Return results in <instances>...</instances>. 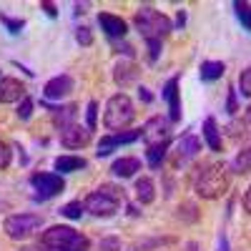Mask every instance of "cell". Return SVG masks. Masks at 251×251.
I'll list each match as a JSON object with an SVG mask.
<instances>
[{"label":"cell","instance_id":"1","mask_svg":"<svg viewBox=\"0 0 251 251\" xmlns=\"http://www.w3.org/2000/svg\"><path fill=\"white\" fill-rule=\"evenodd\" d=\"M194 191L199 199H208V201L221 199L228 191V166L221 161L199 166L194 176Z\"/></svg>","mask_w":251,"mask_h":251},{"label":"cell","instance_id":"2","mask_svg":"<svg viewBox=\"0 0 251 251\" xmlns=\"http://www.w3.org/2000/svg\"><path fill=\"white\" fill-rule=\"evenodd\" d=\"M123 199H126V194H123L121 186L103 183L98 191L86 196V201H83V211L96 216V219H111V216L118 214Z\"/></svg>","mask_w":251,"mask_h":251},{"label":"cell","instance_id":"3","mask_svg":"<svg viewBox=\"0 0 251 251\" xmlns=\"http://www.w3.org/2000/svg\"><path fill=\"white\" fill-rule=\"evenodd\" d=\"M133 25L146 40H163L174 30V23L153 5H141L133 15Z\"/></svg>","mask_w":251,"mask_h":251},{"label":"cell","instance_id":"4","mask_svg":"<svg viewBox=\"0 0 251 251\" xmlns=\"http://www.w3.org/2000/svg\"><path fill=\"white\" fill-rule=\"evenodd\" d=\"M133 118H136V106L126 93H116V96L108 98L106 108H103V126H106L111 133L126 131L133 123Z\"/></svg>","mask_w":251,"mask_h":251},{"label":"cell","instance_id":"5","mask_svg":"<svg viewBox=\"0 0 251 251\" xmlns=\"http://www.w3.org/2000/svg\"><path fill=\"white\" fill-rule=\"evenodd\" d=\"M40 246H46L50 251H73V249L88 251V239L71 226L55 224V226H48L46 231L40 234Z\"/></svg>","mask_w":251,"mask_h":251},{"label":"cell","instance_id":"6","mask_svg":"<svg viewBox=\"0 0 251 251\" xmlns=\"http://www.w3.org/2000/svg\"><path fill=\"white\" fill-rule=\"evenodd\" d=\"M43 226V216H38V214H13L3 221V228H5V234L13 239V241H23L28 236H33L38 228Z\"/></svg>","mask_w":251,"mask_h":251},{"label":"cell","instance_id":"7","mask_svg":"<svg viewBox=\"0 0 251 251\" xmlns=\"http://www.w3.org/2000/svg\"><path fill=\"white\" fill-rule=\"evenodd\" d=\"M30 188L35 191V199L43 201V199H53L58 196L63 188H66V178L60 174H48V171H38L30 176Z\"/></svg>","mask_w":251,"mask_h":251},{"label":"cell","instance_id":"8","mask_svg":"<svg viewBox=\"0 0 251 251\" xmlns=\"http://www.w3.org/2000/svg\"><path fill=\"white\" fill-rule=\"evenodd\" d=\"M201 151V141L194 136V133H183L176 146H174V151H171V163H174V169L181 171L186 163H191Z\"/></svg>","mask_w":251,"mask_h":251},{"label":"cell","instance_id":"9","mask_svg":"<svg viewBox=\"0 0 251 251\" xmlns=\"http://www.w3.org/2000/svg\"><path fill=\"white\" fill-rule=\"evenodd\" d=\"M143 141H146V146L171 143V121H166L163 116H153L143 126Z\"/></svg>","mask_w":251,"mask_h":251},{"label":"cell","instance_id":"10","mask_svg":"<svg viewBox=\"0 0 251 251\" xmlns=\"http://www.w3.org/2000/svg\"><path fill=\"white\" fill-rule=\"evenodd\" d=\"M138 138H143V128H131V131L111 133V136H106V138H100V141H98V151H96V156H98V158H106V156H111V153L118 149V146L133 143V141H138Z\"/></svg>","mask_w":251,"mask_h":251},{"label":"cell","instance_id":"11","mask_svg":"<svg viewBox=\"0 0 251 251\" xmlns=\"http://www.w3.org/2000/svg\"><path fill=\"white\" fill-rule=\"evenodd\" d=\"M60 143H63V149H71V151L86 149V146L91 143V131L86 128V126L71 123L60 131Z\"/></svg>","mask_w":251,"mask_h":251},{"label":"cell","instance_id":"12","mask_svg":"<svg viewBox=\"0 0 251 251\" xmlns=\"http://www.w3.org/2000/svg\"><path fill=\"white\" fill-rule=\"evenodd\" d=\"M25 83L13 75H0V103H20L25 100Z\"/></svg>","mask_w":251,"mask_h":251},{"label":"cell","instance_id":"13","mask_svg":"<svg viewBox=\"0 0 251 251\" xmlns=\"http://www.w3.org/2000/svg\"><path fill=\"white\" fill-rule=\"evenodd\" d=\"M163 100L169 106V121L178 123L181 121V91H178V75L169 78L163 86Z\"/></svg>","mask_w":251,"mask_h":251},{"label":"cell","instance_id":"14","mask_svg":"<svg viewBox=\"0 0 251 251\" xmlns=\"http://www.w3.org/2000/svg\"><path fill=\"white\" fill-rule=\"evenodd\" d=\"M98 25L111 40H121L128 33V23L121 15H113V13H98Z\"/></svg>","mask_w":251,"mask_h":251},{"label":"cell","instance_id":"15","mask_svg":"<svg viewBox=\"0 0 251 251\" xmlns=\"http://www.w3.org/2000/svg\"><path fill=\"white\" fill-rule=\"evenodd\" d=\"M73 91V78L71 75H55V78H50L48 83H46V88H43V100H63L68 93Z\"/></svg>","mask_w":251,"mask_h":251},{"label":"cell","instance_id":"16","mask_svg":"<svg viewBox=\"0 0 251 251\" xmlns=\"http://www.w3.org/2000/svg\"><path fill=\"white\" fill-rule=\"evenodd\" d=\"M138 75H141V68L136 66L133 60H118L113 66V80H116L118 88L133 86V83L138 80Z\"/></svg>","mask_w":251,"mask_h":251},{"label":"cell","instance_id":"17","mask_svg":"<svg viewBox=\"0 0 251 251\" xmlns=\"http://www.w3.org/2000/svg\"><path fill=\"white\" fill-rule=\"evenodd\" d=\"M43 106L50 111V116H53V123L58 126L60 131L66 128V126L75 123V116H78V106H75V103H68V106H53V103L43 100Z\"/></svg>","mask_w":251,"mask_h":251},{"label":"cell","instance_id":"18","mask_svg":"<svg viewBox=\"0 0 251 251\" xmlns=\"http://www.w3.org/2000/svg\"><path fill=\"white\" fill-rule=\"evenodd\" d=\"M136 171H141V161L136 156H123L111 163V174L116 178H131V176H136Z\"/></svg>","mask_w":251,"mask_h":251},{"label":"cell","instance_id":"19","mask_svg":"<svg viewBox=\"0 0 251 251\" xmlns=\"http://www.w3.org/2000/svg\"><path fill=\"white\" fill-rule=\"evenodd\" d=\"M53 169H55V174L66 176V174H73V171L88 169V161L80 158V156H58V158L53 161Z\"/></svg>","mask_w":251,"mask_h":251},{"label":"cell","instance_id":"20","mask_svg":"<svg viewBox=\"0 0 251 251\" xmlns=\"http://www.w3.org/2000/svg\"><path fill=\"white\" fill-rule=\"evenodd\" d=\"M203 141H206V146H208V149H211L214 153H219V151L224 149L221 131H219V123H216L214 116H208V118L203 121Z\"/></svg>","mask_w":251,"mask_h":251},{"label":"cell","instance_id":"21","mask_svg":"<svg viewBox=\"0 0 251 251\" xmlns=\"http://www.w3.org/2000/svg\"><path fill=\"white\" fill-rule=\"evenodd\" d=\"M133 191H136L138 203L149 206V203H153V199H156V183H153V178H149V176H141V178L136 181V186H133Z\"/></svg>","mask_w":251,"mask_h":251},{"label":"cell","instance_id":"22","mask_svg":"<svg viewBox=\"0 0 251 251\" xmlns=\"http://www.w3.org/2000/svg\"><path fill=\"white\" fill-rule=\"evenodd\" d=\"M228 171H234V174L251 171V146H244L241 151H236V156L228 161Z\"/></svg>","mask_w":251,"mask_h":251},{"label":"cell","instance_id":"23","mask_svg":"<svg viewBox=\"0 0 251 251\" xmlns=\"http://www.w3.org/2000/svg\"><path fill=\"white\" fill-rule=\"evenodd\" d=\"M224 71H226V66L221 60H203L201 63V80H206V83L219 80L224 75Z\"/></svg>","mask_w":251,"mask_h":251},{"label":"cell","instance_id":"24","mask_svg":"<svg viewBox=\"0 0 251 251\" xmlns=\"http://www.w3.org/2000/svg\"><path fill=\"white\" fill-rule=\"evenodd\" d=\"M166 151H169V143H163V146H146V161H149L151 169H161V163L166 158Z\"/></svg>","mask_w":251,"mask_h":251},{"label":"cell","instance_id":"25","mask_svg":"<svg viewBox=\"0 0 251 251\" xmlns=\"http://www.w3.org/2000/svg\"><path fill=\"white\" fill-rule=\"evenodd\" d=\"M231 8H234V13H236V18H239L241 28H244L246 33H251V5L244 3V0H236Z\"/></svg>","mask_w":251,"mask_h":251},{"label":"cell","instance_id":"26","mask_svg":"<svg viewBox=\"0 0 251 251\" xmlns=\"http://www.w3.org/2000/svg\"><path fill=\"white\" fill-rule=\"evenodd\" d=\"M0 23L8 28L10 35H18L20 30L25 28V20H23V18H10V15H5V13H0Z\"/></svg>","mask_w":251,"mask_h":251},{"label":"cell","instance_id":"27","mask_svg":"<svg viewBox=\"0 0 251 251\" xmlns=\"http://www.w3.org/2000/svg\"><path fill=\"white\" fill-rule=\"evenodd\" d=\"M58 214H60V216H66V219L78 221V219L83 216V201H71V203H66Z\"/></svg>","mask_w":251,"mask_h":251},{"label":"cell","instance_id":"28","mask_svg":"<svg viewBox=\"0 0 251 251\" xmlns=\"http://www.w3.org/2000/svg\"><path fill=\"white\" fill-rule=\"evenodd\" d=\"M236 91H239L244 98H251V66L241 71V75H239V88H236Z\"/></svg>","mask_w":251,"mask_h":251},{"label":"cell","instance_id":"29","mask_svg":"<svg viewBox=\"0 0 251 251\" xmlns=\"http://www.w3.org/2000/svg\"><path fill=\"white\" fill-rule=\"evenodd\" d=\"M98 126V100H88V108H86V128L96 131Z\"/></svg>","mask_w":251,"mask_h":251},{"label":"cell","instance_id":"30","mask_svg":"<svg viewBox=\"0 0 251 251\" xmlns=\"http://www.w3.org/2000/svg\"><path fill=\"white\" fill-rule=\"evenodd\" d=\"M75 40H78V46H91L93 43V33L88 25H75Z\"/></svg>","mask_w":251,"mask_h":251},{"label":"cell","instance_id":"31","mask_svg":"<svg viewBox=\"0 0 251 251\" xmlns=\"http://www.w3.org/2000/svg\"><path fill=\"white\" fill-rule=\"evenodd\" d=\"M226 113H228V116H236V113H239V96H236V88H228V91H226Z\"/></svg>","mask_w":251,"mask_h":251},{"label":"cell","instance_id":"32","mask_svg":"<svg viewBox=\"0 0 251 251\" xmlns=\"http://www.w3.org/2000/svg\"><path fill=\"white\" fill-rule=\"evenodd\" d=\"M96 251H121V239L118 236H106V239H100Z\"/></svg>","mask_w":251,"mask_h":251},{"label":"cell","instance_id":"33","mask_svg":"<svg viewBox=\"0 0 251 251\" xmlns=\"http://www.w3.org/2000/svg\"><path fill=\"white\" fill-rule=\"evenodd\" d=\"M178 211H181L178 216L186 219V221H196V219H199V208H196V203H191V201H188V203H181Z\"/></svg>","mask_w":251,"mask_h":251},{"label":"cell","instance_id":"34","mask_svg":"<svg viewBox=\"0 0 251 251\" xmlns=\"http://www.w3.org/2000/svg\"><path fill=\"white\" fill-rule=\"evenodd\" d=\"M30 116H33V100H30V98L20 100V103H18V118H20V121H28Z\"/></svg>","mask_w":251,"mask_h":251},{"label":"cell","instance_id":"35","mask_svg":"<svg viewBox=\"0 0 251 251\" xmlns=\"http://www.w3.org/2000/svg\"><path fill=\"white\" fill-rule=\"evenodd\" d=\"M113 48H116V53L126 55V58H128V60H131V58H133V53H136L131 43H121V40H113Z\"/></svg>","mask_w":251,"mask_h":251},{"label":"cell","instance_id":"36","mask_svg":"<svg viewBox=\"0 0 251 251\" xmlns=\"http://www.w3.org/2000/svg\"><path fill=\"white\" fill-rule=\"evenodd\" d=\"M146 46H149V60L156 63L161 55V40H146Z\"/></svg>","mask_w":251,"mask_h":251},{"label":"cell","instance_id":"37","mask_svg":"<svg viewBox=\"0 0 251 251\" xmlns=\"http://www.w3.org/2000/svg\"><path fill=\"white\" fill-rule=\"evenodd\" d=\"M10 166V149L0 141V169H8Z\"/></svg>","mask_w":251,"mask_h":251},{"label":"cell","instance_id":"38","mask_svg":"<svg viewBox=\"0 0 251 251\" xmlns=\"http://www.w3.org/2000/svg\"><path fill=\"white\" fill-rule=\"evenodd\" d=\"M40 8H43V13H48V18H58V8H55V3H40Z\"/></svg>","mask_w":251,"mask_h":251},{"label":"cell","instance_id":"39","mask_svg":"<svg viewBox=\"0 0 251 251\" xmlns=\"http://www.w3.org/2000/svg\"><path fill=\"white\" fill-rule=\"evenodd\" d=\"M138 98H141L143 103H151V100H153V93L146 88V86H138Z\"/></svg>","mask_w":251,"mask_h":251},{"label":"cell","instance_id":"40","mask_svg":"<svg viewBox=\"0 0 251 251\" xmlns=\"http://www.w3.org/2000/svg\"><path fill=\"white\" fill-rule=\"evenodd\" d=\"M186 25V10H178L176 13V23H174V30H181Z\"/></svg>","mask_w":251,"mask_h":251},{"label":"cell","instance_id":"41","mask_svg":"<svg viewBox=\"0 0 251 251\" xmlns=\"http://www.w3.org/2000/svg\"><path fill=\"white\" fill-rule=\"evenodd\" d=\"M244 211L251 216V183H249V188H246V194H244Z\"/></svg>","mask_w":251,"mask_h":251},{"label":"cell","instance_id":"42","mask_svg":"<svg viewBox=\"0 0 251 251\" xmlns=\"http://www.w3.org/2000/svg\"><path fill=\"white\" fill-rule=\"evenodd\" d=\"M216 251H228V239H226V234H219V246H216Z\"/></svg>","mask_w":251,"mask_h":251},{"label":"cell","instance_id":"43","mask_svg":"<svg viewBox=\"0 0 251 251\" xmlns=\"http://www.w3.org/2000/svg\"><path fill=\"white\" fill-rule=\"evenodd\" d=\"M183 251H201V246H199V241H188Z\"/></svg>","mask_w":251,"mask_h":251},{"label":"cell","instance_id":"44","mask_svg":"<svg viewBox=\"0 0 251 251\" xmlns=\"http://www.w3.org/2000/svg\"><path fill=\"white\" fill-rule=\"evenodd\" d=\"M86 10H88V3H86V5H83V3H75V15H83Z\"/></svg>","mask_w":251,"mask_h":251},{"label":"cell","instance_id":"45","mask_svg":"<svg viewBox=\"0 0 251 251\" xmlns=\"http://www.w3.org/2000/svg\"><path fill=\"white\" fill-rule=\"evenodd\" d=\"M20 251H48V249L38 244V246H23V249H20Z\"/></svg>","mask_w":251,"mask_h":251}]
</instances>
